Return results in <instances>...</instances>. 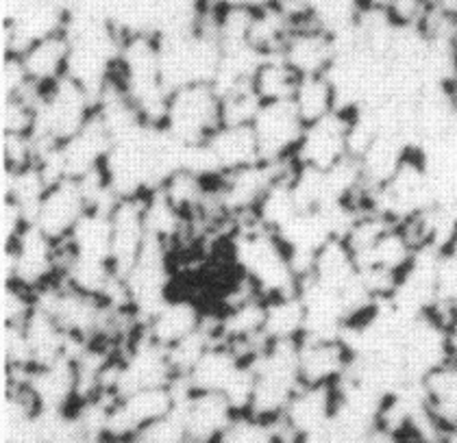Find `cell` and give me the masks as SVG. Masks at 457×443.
Returning <instances> with one entry per match:
<instances>
[{
    "instance_id": "6da1fadb",
    "label": "cell",
    "mask_w": 457,
    "mask_h": 443,
    "mask_svg": "<svg viewBox=\"0 0 457 443\" xmlns=\"http://www.w3.org/2000/svg\"><path fill=\"white\" fill-rule=\"evenodd\" d=\"M227 242L236 272L251 281L262 296L275 298L299 291L301 278L279 235L246 217L236 224Z\"/></svg>"
},
{
    "instance_id": "7a4b0ae2",
    "label": "cell",
    "mask_w": 457,
    "mask_h": 443,
    "mask_svg": "<svg viewBox=\"0 0 457 443\" xmlns=\"http://www.w3.org/2000/svg\"><path fill=\"white\" fill-rule=\"evenodd\" d=\"M222 127V101L213 83H190L170 92L162 127L183 146L205 144Z\"/></svg>"
},
{
    "instance_id": "3957f363",
    "label": "cell",
    "mask_w": 457,
    "mask_h": 443,
    "mask_svg": "<svg viewBox=\"0 0 457 443\" xmlns=\"http://www.w3.org/2000/svg\"><path fill=\"white\" fill-rule=\"evenodd\" d=\"M0 250H3V261H0L3 285L18 283L24 290L39 293L59 281L63 243L53 242L33 224H29L27 231L18 237L13 246L0 248Z\"/></svg>"
},
{
    "instance_id": "277c9868",
    "label": "cell",
    "mask_w": 457,
    "mask_h": 443,
    "mask_svg": "<svg viewBox=\"0 0 457 443\" xmlns=\"http://www.w3.org/2000/svg\"><path fill=\"white\" fill-rule=\"evenodd\" d=\"M96 103L79 83L63 77L42 94L33 137L42 144H63L92 119Z\"/></svg>"
},
{
    "instance_id": "5b68a950",
    "label": "cell",
    "mask_w": 457,
    "mask_h": 443,
    "mask_svg": "<svg viewBox=\"0 0 457 443\" xmlns=\"http://www.w3.org/2000/svg\"><path fill=\"white\" fill-rule=\"evenodd\" d=\"M183 393H186V387L181 381H177L170 387H153V390L118 396L116 400H112L107 411L105 441L133 439L146 426L175 413Z\"/></svg>"
},
{
    "instance_id": "8992f818",
    "label": "cell",
    "mask_w": 457,
    "mask_h": 443,
    "mask_svg": "<svg viewBox=\"0 0 457 443\" xmlns=\"http://www.w3.org/2000/svg\"><path fill=\"white\" fill-rule=\"evenodd\" d=\"M399 350L410 382H420L429 372L453 358V340L438 317L427 313L405 322Z\"/></svg>"
},
{
    "instance_id": "52a82bcc",
    "label": "cell",
    "mask_w": 457,
    "mask_h": 443,
    "mask_svg": "<svg viewBox=\"0 0 457 443\" xmlns=\"http://www.w3.org/2000/svg\"><path fill=\"white\" fill-rule=\"evenodd\" d=\"M251 127L255 133L262 161H295V154L299 151L303 133H305V122L296 111L295 103H262Z\"/></svg>"
},
{
    "instance_id": "ba28073f",
    "label": "cell",
    "mask_w": 457,
    "mask_h": 443,
    "mask_svg": "<svg viewBox=\"0 0 457 443\" xmlns=\"http://www.w3.org/2000/svg\"><path fill=\"white\" fill-rule=\"evenodd\" d=\"M351 127L353 111L346 109H337L331 116L307 124L295 161L316 170H331L346 157H353Z\"/></svg>"
},
{
    "instance_id": "9c48e42d",
    "label": "cell",
    "mask_w": 457,
    "mask_h": 443,
    "mask_svg": "<svg viewBox=\"0 0 457 443\" xmlns=\"http://www.w3.org/2000/svg\"><path fill=\"white\" fill-rule=\"evenodd\" d=\"M279 57L301 78L329 74L337 59V37L314 20H303L287 35Z\"/></svg>"
},
{
    "instance_id": "30bf717a",
    "label": "cell",
    "mask_w": 457,
    "mask_h": 443,
    "mask_svg": "<svg viewBox=\"0 0 457 443\" xmlns=\"http://www.w3.org/2000/svg\"><path fill=\"white\" fill-rule=\"evenodd\" d=\"M87 209L81 183L77 178H62L46 189L33 213L31 224L53 242L66 243Z\"/></svg>"
},
{
    "instance_id": "8fae6325",
    "label": "cell",
    "mask_w": 457,
    "mask_h": 443,
    "mask_svg": "<svg viewBox=\"0 0 457 443\" xmlns=\"http://www.w3.org/2000/svg\"><path fill=\"white\" fill-rule=\"evenodd\" d=\"M212 313L190 293H170L155 313L144 320L142 332L162 348H172L207 324Z\"/></svg>"
},
{
    "instance_id": "7c38bea8",
    "label": "cell",
    "mask_w": 457,
    "mask_h": 443,
    "mask_svg": "<svg viewBox=\"0 0 457 443\" xmlns=\"http://www.w3.org/2000/svg\"><path fill=\"white\" fill-rule=\"evenodd\" d=\"M351 346L345 337H303L299 341V374L303 385L337 387L353 367Z\"/></svg>"
},
{
    "instance_id": "4fadbf2b",
    "label": "cell",
    "mask_w": 457,
    "mask_h": 443,
    "mask_svg": "<svg viewBox=\"0 0 457 443\" xmlns=\"http://www.w3.org/2000/svg\"><path fill=\"white\" fill-rule=\"evenodd\" d=\"M146 196L120 198L109 211L112 220V263L118 276H124L142 255L148 239Z\"/></svg>"
},
{
    "instance_id": "5bb4252c",
    "label": "cell",
    "mask_w": 457,
    "mask_h": 443,
    "mask_svg": "<svg viewBox=\"0 0 457 443\" xmlns=\"http://www.w3.org/2000/svg\"><path fill=\"white\" fill-rule=\"evenodd\" d=\"M337 411V387L301 385L283 411L281 420L301 443L325 435Z\"/></svg>"
},
{
    "instance_id": "9a60e30c",
    "label": "cell",
    "mask_w": 457,
    "mask_h": 443,
    "mask_svg": "<svg viewBox=\"0 0 457 443\" xmlns=\"http://www.w3.org/2000/svg\"><path fill=\"white\" fill-rule=\"evenodd\" d=\"M179 413L183 417L190 443H218L233 417L237 415L222 393L198 391L183 393Z\"/></svg>"
},
{
    "instance_id": "2e32d148",
    "label": "cell",
    "mask_w": 457,
    "mask_h": 443,
    "mask_svg": "<svg viewBox=\"0 0 457 443\" xmlns=\"http://www.w3.org/2000/svg\"><path fill=\"white\" fill-rule=\"evenodd\" d=\"M112 146L113 137L109 135L105 124L94 111L92 119L86 127L59 146V157H62V168L66 178H83L87 174L101 170Z\"/></svg>"
},
{
    "instance_id": "e0dca14e",
    "label": "cell",
    "mask_w": 457,
    "mask_h": 443,
    "mask_svg": "<svg viewBox=\"0 0 457 443\" xmlns=\"http://www.w3.org/2000/svg\"><path fill=\"white\" fill-rule=\"evenodd\" d=\"M71 35L68 31L54 33L31 44L27 51L18 54L22 62L29 81L39 92H46L54 83L62 81L68 72V59H71Z\"/></svg>"
},
{
    "instance_id": "ac0fdd59",
    "label": "cell",
    "mask_w": 457,
    "mask_h": 443,
    "mask_svg": "<svg viewBox=\"0 0 457 443\" xmlns=\"http://www.w3.org/2000/svg\"><path fill=\"white\" fill-rule=\"evenodd\" d=\"M205 146L212 154V161L220 178L262 161L260 148H257V139L251 124H222L207 139Z\"/></svg>"
},
{
    "instance_id": "d6986e66",
    "label": "cell",
    "mask_w": 457,
    "mask_h": 443,
    "mask_svg": "<svg viewBox=\"0 0 457 443\" xmlns=\"http://www.w3.org/2000/svg\"><path fill=\"white\" fill-rule=\"evenodd\" d=\"M245 358L237 355L225 341H213L205 350V355L198 358L196 365L186 378H181L187 391L198 393H225L228 382L237 374Z\"/></svg>"
},
{
    "instance_id": "ffe728a7",
    "label": "cell",
    "mask_w": 457,
    "mask_h": 443,
    "mask_svg": "<svg viewBox=\"0 0 457 443\" xmlns=\"http://www.w3.org/2000/svg\"><path fill=\"white\" fill-rule=\"evenodd\" d=\"M112 209H87L86 216L79 220L74 231L63 243L74 257L96 258L112 263Z\"/></svg>"
},
{
    "instance_id": "44dd1931",
    "label": "cell",
    "mask_w": 457,
    "mask_h": 443,
    "mask_svg": "<svg viewBox=\"0 0 457 443\" xmlns=\"http://www.w3.org/2000/svg\"><path fill=\"white\" fill-rule=\"evenodd\" d=\"M307 328L305 305L299 291L266 298V326L264 337L268 343L301 341Z\"/></svg>"
},
{
    "instance_id": "7402d4cb",
    "label": "cell",
    "mask_w": 457,
    "mask_h": 443,
    "mask_svg": "<svg viewBox=\"0 0 457 443\" xmlns=\"http://www.w3.org/2000/svg\"><path fill=\"white\" fill-rule=\"evenodd\" d=\"M427 406L442 422L446 431L457 426V357L436 367L419 382Z\"/></svg>"
},
{
    "instance_id": "603a6c76",
    "label": "cell",
    "mask_w": 457,
    "mask_h": 443,
    "mask_svg": "<svg viewBox=\"0 0 457 443\" xmlns=\"http://www.w3.org/2000/svg\"><path fill=\"white\" fill-rule=\"evenodd\" d=\"M292 103H295L296 111H299L305 127L331 116V113L340 109L336 87L327 74H320V77H303L299 86H296L295 96H292Z\"/></svg>"
},
{
    "instance_id": "cb8c5ba5",
    "label": "cell",
    "mask_w": 457,
    "mask_h": 443,
    "mask_svg": "<svg viewBox=\"0 0 457 443\" xmlns=\"http://www.w3.org/2000/svg\"><path fill=\"white\" fill-rule=\"evenodd\" d=\"M301 77L286 62L277 57H264L253 74V89L262 103L292 101Z\"/></svg>"
},
{
    "instance_id": "d4e9b609",
    "label": "cell",
    "mask_w": 457,
    "mask_h": 443,
    "mask_svg": "<svg viewBox=\"0 0 457 443\" xmlns=\"http://www.w3.org/2000/svg\"><path fill=\"white\" fill-rule=\"evenodd\" d=\"M218 443H287V439L279 417L264 420L253 413H237Z\"/></svg>"
},
{
    "instance_id": "484cf974",
    "label": "cell",
    "mask_w": 457,
    "mask_h": 443,
    "mask_svg": "<svg viewBox=\"0 0 457 443\" xmlns=\"http://www.w3.org/2000/svg\"><path fill=\"white\" fill-rule=\"evenodd\" d=\"M37 307V296L18 283H4L0 293V317L3 326H22Z\"/></svg>"
},
{
    "instance_id": "4316f807",
    "label": "cell",
    "mask_w": 457,
    "mask_h": 443,
    "mask_svg": "<svg viewBox=\"0 0 457 443\" xmlns=\"http://www.w3.org/2000/svg\"><path fill=\"white\" fill-rule=\"evenodd\" d=\"M131 443H190L187 439L186 426H183V417L179 413V406L175 413L162 417L155 424L146 426L144 431L133 437Z\"/></svg>"
},
{
    "instance_id": "83f0119b",
    "label": "cell",
    "mask_w": 457,
    "mask_h": 443,
    "mask_svg": "<svg viewBox=\"0 0 457 443\" xmlns=\"http://www.w3.org/2000/svg\"><path fill=\"white\" fill-rule=\"evenodd\" d=\"M31 224L27 211L9 198H0V248H9Z\"/></svg>"
},
{
    "instance_id": "f1b7e54d",
    "label": "cell",
    "mask_w": 457,
    "mask_h": 443,
    "mask_svg": "<svg viewBox=\"0 0 457 443\" xmlns=\"http://www.w3.org/2000/svg\"><path fill=\"white\" fill-rule=\"evenodd\" d=\"M431 9L457 22V0H431Z\"/></svg>"
},
{
    "instance_id": "f546056e",
    "label": "cell",
    "mask_w": 457,
    "mask_h": 443,
    "mask_svg": "<svg viewBox=\"0 0 457 443\" xmlns=\"http://www.w3.org/2000/svg\"><path fill=\"white\" fill-rule=\"evenodd\" d=\"M445 443H457V426H455V428H451V431L446 432Z\"/></svg>"
},
{
    "instance_id": "4dcf8cb0",
    "label": "cell",
    "mask_w": 457,
    "mask_h": 443,
    "mask_svg": "<svg viewBox=\"0 0 457 443\" xmlns=\"http://www.w3.org/2000/svg\"><path fill=\"white\" fill-rule=\"evenodd\" d=\"M451 48H453V57H455V63H457V24H455L453 37H451Z\"/></svg>"
},
{
    "instance_id": "1f68e13d",
    "label": "cell",
    "mask_w": 457,
    "mask_h": 443,
    "mask_svg": "<svg viewBox=\"0 0 457 443\" xmlns=\"http://www.w3.org/2000/svg\"><path fill=\"white\" fill-rule=\"evenodd\" d=\"M405 443H420V441H405Z\"/></svg>"
}]
</instances>
